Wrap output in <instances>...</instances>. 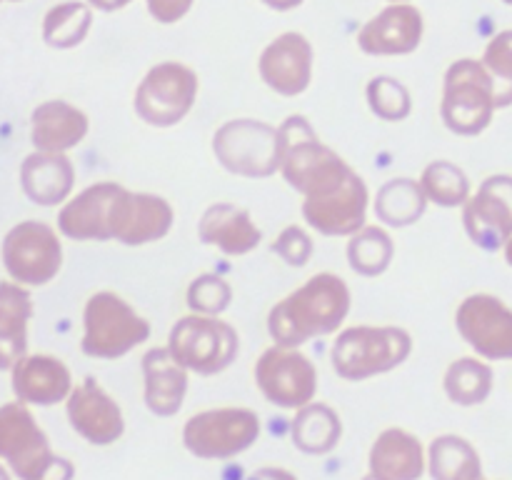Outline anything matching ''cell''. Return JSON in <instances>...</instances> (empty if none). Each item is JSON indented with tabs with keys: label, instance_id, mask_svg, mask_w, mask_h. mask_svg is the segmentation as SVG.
Instances as JSON below:
<instances>
[{
	"label": "cell",
	"instance_id": "d4e9b609",
	"mask_svg": "<svg viewBox=\"0 0 512 480\" xmlns=\"http://www.w3.org/2000/svg\"><path fill=\"white\" fill-rule=\"evenodd\" d=\"M20 188L40 208L63 205L75 190V165L65 153L33 150L20 163Z\"/></svg>",
	"mask_w": 512,
	"mask_h": 480
},
{
	"label": "cell",
	"instance_id": "ac0fdd59",
	"mask_svg": "<svg viewBox=\"0 0 512 480\" xmlns=\"http://www.w3.org/2000/svg\"><path fill=\"white\" fill-rule=\"evenodd\" d=\"M313 60L315 53L310 40L303 33L288 30V33L270 40L263 53H260V80L283 98L303 95L310 88V80H313Z\"/></svg>",
	"mask_w": 512,
	"mask_h": 480
},
{
	"label": "cell",
	"instance_id": "9a60e30c",
	"mask_svg": "<svg viewBox=\"0 0 512 480\" xmlns=\"http://www.w3.org/2000/svg\"><path fill=\"white\" fill-rule=\"evenodd\" d=\"M455 328L478 358L512 360V308L498 295H468L455 310Z\"/></svg>",
	"mask_w": 512,
	"mask_h": 480
},
{
	"label": "cell",
	"instance_id": "44dd1931",
	"mask_svg": "<svg viewBox=\"0 0 512 480\" xmlns=\"http://www.w3.org/2000/svg\"><path fill=\"white\" fill-rule=\"evenodd\" d=\"M8 373L15 400L28 408L65 403L75 385L68 365L50 353H25Z\"/></svg>",
	"mask_w": 512,
	"mask_h": 480
},
{
	"label": "cell",
	"instance_id": "7c38bea8",
	"mask_svg": "<svg viewBox=\"0 0 512 480\" xmlns=\"http://www.w3.org/2000/svg\"><path fill=\"white\" fill-rule=\"evenodd\" d=\"M255 385L270 405L300 410L318 395V368L300 348L270 345L253 368Z\"/></svg>",
	"mask_w": 512,
	"mask_h": 480
},
{
	"label": "cell",
	"instance_id": "d6986e66",
	"mask_svg": "<svg viewBox=\"0 0 512 480\" xmlns=\"http://www.w3.org/2000/svg\"><path fill=\"white\" fill-rule=\"evenodd\" d=\"M425 18L413 3H390L358 30V48L375 58L410 55L420 48Z\"/></svg>",
	"mask_w": 512,
	"mask_h": 480
},
{
	"label": "cell",
	"instance_id": "cb8c5ba5",
	"mask_svg": "<svg viewBox=\"0 0 512 480\" xmlns=\"http://www.w3.org/2000/svg\"><path fill=\"white\" fill-rule=\"evenodd\" d=\"M143 400L145 408L158 418H173L180 413L188 395L190 373L168 353L165 345L150 348L143 355Z\"/></svg>",
	"mask_w": 512,
	"mask_h": 480
},
{
	"label": "cell",
	"instance_id": "ba28073f",
	"mask_svg": "<svg viewBox=\"0 0 512 480\" xmlns=\"http://www.w3.org/2000/svg\"><path fill=\"white\" fill-rule=\"evenodd\" d=\"M0 260L8 280L23 288H43L63 270V240L53 225L43 220H20L5 233Z\"/></svg>",
	"mask_w": 512,
	"mask_h": 480
},
{
	"label": "cell",
	"instance_id": "9c48e42d",
	"mask_svg": "<svg viewBox=\"0 0 512 480\" xmlns=\"http://www.w3.org/2000/svg\"><path fill=\"white\" fill-rule=\"evenodd\" d=\"M260 415L243 405L208 408L183 425V445L200 460H230L253 448L260 438Z\"/></svg>",
	"mask_w": 512,
	"mask_h": 480
},
{
	"label": "cell",
	"instance_id": "4dcf8cb0",
	"mask_svg": "<svg viewBox=\"0 0 512 480\" xmlns=\"http://www.w3.org/2000/svg\"><path fill=\"white\" fill-rule=\"evenodd\" d=\"M493 383V368L483 358H473V355L453 360L443 375L445 395L463 408L485 403L493 393Z\"/></svg>",
	"mask_w": 512,
	"mask_h": 480
},
{
	"label": "cell",
	"instance_id": "c3c4849f",
	"mask_svg": "<svg viewBox=\"0 0 512 480\" xmlns=\"http://www.w3.org/2000/svg\"><path fill=\"white\" fill-rule=\"evenodd\" d=\"M503 3H508V5H512V0H503Z\"/></svg>",
	"mask_w": 512,
	"mask_h": 480
},
{
	"label": "cell",
	"instance_id": "ffe728a7",
	"mask_svg": "<svg viewBox=\"0 0 512 480\" xmlns=\"http://www.w3.org/2000/svg\"><path fill=\"white\" fill-rule=\"evenodd\" d=\"M118 190L120 183L115 180H100V183L70 195L60 205L58 218H55V230L60 233V238L75 240V243H108L110 205H113Z\"/></svg>",
	"mask_w": 512,
	"mask_h": 480
},
{
	"label": "cell",
	"instance_id": "f546056e",
	"mask_svg": "<svg viewBox=\"0 0 512 480\" xmlns=\"http://www.w3.org/2000/svg\"><path fill=\"white\" fill-rule=\"evenodd\" d=\"M370 205L383 228H408L418 223L428 210L423 188L413 178H393L383 183Z\"/></svg>",
	"mask_w": 512,
	"mask_h": 480
},
{
	"label": "cell",
	"instance_id": "681fc988",
	"mask_svg": "<svg viewBox=\"0 0 512 480\" xmlns=\"http://www.w3.org/2000/svg\"><path fill=\"white\" fill-rule=\"evenodd\" d=\"M480 480H485V478H480Z\"/></svg>",
	"mask_w": 512,
	"mask_h": 480
},
{
	"label": "cell",
	"instance_id": "836d02e7",
	"mask_svg": "<svg viewBox=\"0 0 512 480\" xmlns=\"http://www.w3.org/2000/svg\"><path fill=\"white\" fill-rule=\"evenodd\" d=\"M428 203L440 205V208H463L465 200L470 198V178L460 165L450 160H433L425 165L418 178Z\"/></svg>",
	"mask_w": 512,
	"mask_h": 480
},
{
	"label": "cell",
	"instance_id": "f6af8a7d",
	"mask_svg": "<svg viewBox=\"0 0 512 480\" xmlns=\"http://www.w3.org/2000/svg\"><path fill=\"white\" fill-rule=\"evenodd\" d=\"M363 480H380V478H375V475H370V473H368V475H365Z\"/></svg>",
	"mask_w": 512,
	"mask_h": 480
},
{
	"label": "cell",
	"instance_id": "e575fe53",
	"mask_svg": "<svg viewBox=\"0 0 512 480\" xmlns=\"http://www.w3.org/2000/svg\"><path fill=\"white\" fill-rule=\"evenodd\" d=\"M365 100L375 118L385 123H400L413 113V95L408 85L400 83L393 75H375L365 88Z\"/></svg>",
	"mask_w": 512,
	"mask_h": 480
},
{
	"label": "cell",
	"instance_id": "f35d334b",
	"mask_svg": "<svg viewBox=\"0 0 512 480\" xmlns=\"http://www.w3.org/2000/svg\"><path fill=\"white\" fill-rule=\"evenodd\" d=\"M145 5H148V13L155 23L173 25L180 23L193 10L195 0H145Z\"/></svg>",
	"mask_w": 512,
	"mask_h": 480
},
{
	"label": "cell",
	"instance_id": "7dc6e473",
	"mask_svg": "<svg viewBox=\"0 0 512 480\" xmlns=\"http://www.w3.org/2000/svg\"><path fill=\"white\" fill-rule=\"evenodd\" d=\"M10 3H23V0H10Z\"/></svg>",
	"mask_w": 512,
	"mask_h": 480
},
{
	"label": "cell",
	"instance_id": "3957f363",
	"mask_svg": "<svg viewBox=\"0 0 512 480\" xmlns=\"http://www.w3.org/2000/svg\"><path fill=\"white\" fill-rule=\"evenodd\" d=\"M0 463L18 480H73L75 465L53 453L50 440L28 405H0Z\"/></svg>",
	"mask_w": 512,
	"mask_h": 480
},
{
	"label": "cell",
	"instance_id": "2e32d148",
	"mask_svg": "<svg viewBox=\"0 0 512 480\" xmlns=\"http://www.w3.org/2000/svg\"><path fill=\"white\" fill-rule=\"evenodd\" d=\"M463 228L483 250H503L512 238V175H490L463 205Z\"/></svg>",
	"mask_w": 512,
	"mask_h": 480
},
{
	"label": "cell",
	"instance_id": "8992f818",
	"mask_svg": "<svg viewBox=\"0 0 512 480\" xmlns=\"http://www.w3.org/2000/svg\"><path fill=\"white\" fill-rule=\"evenodd\" d=\"M168 353L195 375H218L240 355V335L228 320L188 313L168 333Z\"/></svg>",
	"mask_w": 512,
	"mask_h": 480
},
{
	"label": "cell",
	"instance_id": "ee69618b",
	"mask_svg": "<svg viewBox=\"0 0 512 480\" xmlns=\"http://www.w3.org/2000/svg\"><path fill=\"white\" fill-rule=\"evenodd\" d=\"M0 480H13V475H10V470L3 463H0Z\"/></svg>",
	"mask_w": 512,
	"mask_h": 480
},
{
	"label": "cell",
	"instance_id": "30bf717a",
	"mask_svg": "<svg viewBox=\"0 0 512 480\" xmlns=\"http://www.w3.org/2000/svg\"><path fill=\"white\" fill-rule=\"evenodd\" d=\"M215 160L240 178L263 180L280 170L278 128L258 118H233L213 135Z\"/></svg>",
	"mask_w": 512,
	"mask_h": 480
},
{
	"label": "cell",
	"instance_id": "e0dca14e",
	"mask_svg": "<svg viewBox=\"0 0 512 480\" xmlns=\"http://www.w3.org/2000/svg\"><path fill=\"white\" fill-rule=\"evenodd\" d=\"M65 415H68L70 428L85 443L98 445V448L118 443L125 433L123 408L93 375L73 385L65 398Z\"/></svg>",
	"mask_w": 512,
	"mask_h": 480
},
{
	"label": "cell",
	"instance_id": "b9f144b4",
	"mask_svg": "<svg viewBox=\"0 0 512 480\" xmlns=\"http://www.w3.org/2000/svg\"><path fill=\"white\" fill-rule=\"evenodd\" d=\"M263 5H268L270 10H278V13H288V10L300 8L305 0H260Z\"/></svg>",
	"mask_w": 512,
	"mask_h": 480
},
{
	"label": "cell",
	"instance_id": "83f0119b",
	"mask_svg": "<svg viewBox=\"0 0 512 480\" xmlns=\"http://www.w3.org/2000/svg\"><path fill=\"white\" fill-rule=\"evenodd\" d=\"M290 438L293 445L305 455H328L330 450L338 448L343 438V420L338 410L330 408L328 403L303 405L295 410V418L290 423Z\"/></svg>",
	"mask_w": 512,
	"mask_h": 480
},
{
	"label": "cell",
	"instance_id": "52a82bcc",
	"mask_svg": "<svg viewBox=\"0 0 512 480\" xmlns=\"http://www.w3.org/2000/svg\"><path fill=\"white\" fill-rule=\"evenodd\" d=\"M498 110L495 83L480 60L460 58L445 70L440 118L445 128L463 138L480 135Z\"/></svg>",
	"mask_w": 512,
	"mask_h": 480
},
{
	"label": "cell",
	"instance_id": "74e56055",
	"mask_svg": "<svg viewBox=\"0 0 512 480\" xmlns=\"http://www.w3.org/2000/svg\"><path fill=\"white\" fill-rule=\"evenodd\" d=\"M270 250H273L285 265H290V268H305L315 253V243L313 235H310L303 225H285V228L275 235Z\"/></svg>",
	"mask_w": 512,
	"mask_h": 480
},
{
	"label": "cell",
	"instance_id": "f1b7e54d",
	"mask_svg": "<svg viewBox=\"0 0 512 480\" xmlns=\"http://www.w3.org/2000/svg\"><path fill=\"white\" fill-rule=\"evenodd\" d=\"M425 470L433 480H480L483 463L480 453L463 435L445 433L425 450Z\"/></svg>",
	"mask_w": 512,
	"mask_h": 480
},
{
	"label": "cell",
	"instance_id": "d6a6232c",
	"mask_svg": "<svg viewBox=\"0 0 512 480\" xmlns=\"http://www.w3.org/2000/svg\"><path fill=\"white\" fill-rule=\"evenodd\" d=\"M93 28V8L85 0L53 5L43 18V40L55 50L78 48Z\"/></svg>",
	"mask_w": 512,
	"mask_h": 480
},
{
	"label": "cell",
	"instance_id": "d590c367",
	"mask_svg": "<svg viewBox=\"0 0 512 480\" xmlns=\"http://www.w3.org/2000/svg\"><path fill=\"white\" fill-rule=\"evenodd\" d=\"M185 303H188L190 313L220 318L230 308V303H233V285L218 273H203L195 280H190Z\"/></svg>",
	"mask_w": 512,
	"mask_h": 480
},
{
	"label": "cell",
	"instance_id": "1f68e13d",
	"mask_svg": "<svg viewBox=\"0 0 512 480\" xmlns=\"http://www.w3.org/2000/svg\"><path fill=\"white\" fill-rule=\"evenodd\" d=\"M348 265L360 278H378L395 258V240L383 225H363L348 238Z\"/></svg>",
	"mask_w": 512,
	"mask_h": 480
},
{
	"label": "cell",
	"instance_id": "4fadbf2b",
	"mask_svg": "<svg viewBox=\"0 0 512 480\" xmlns=\"http://www.w3.org/2000/svg\"><path fill=\"white\" fill-rule=\"evenodd\" d=\"M370 188L363 175L350 170L335 188L303 198V218L308 228L328 238H350L368 225Z\"/></svg>",
	"mask_w": 512,
	"mask_h": 480
},
{
	"label": "cell",
	"instance_id": "7a4b0ae2",
	"mask_svg": "<svg viewBox=\"0 0 512 480\" xmlns=\"http://www.w3.org/2000/svg\"><path fill=\"white\" fill-rule=\"evenodd\" d=\"M280 170L285 183L303 198L335 188L350 173L348 160L320 140L305 115H288L278 125Z\"/></svg>",
	"mask_w": 512,
	"mask_h": 480
},
{
	"label": "cell",
	"instance_id": "7bdbcfd3",
	"mask_svg": "<svg viewBox=\"0 0 512 480\" xmlns=\"http://www.w3.org/2000/svg\"><path fill=\"white\" fill-rule=\"evenodd\" d=\"M503 250H505V260H508V265H512V238L503 245Z\"/></svg>",
	"mask_w": 512,
	"mask_h": 480
},
{
	"label": "cell",
	"instance_id": "5b68a950",
	"mask_svg": "<svg viewBox=\"0 0 512 480\" xmlns=\"http://www.w3.org/2000/svg\"><path fill=\"white\" fill-rule=\"evenodd\" d=\"M150 338V323L123 295L98 290L85 300L80 350L95 360H118Z\"/></svg>",
	"mask_w": 512,
	"mask_h": 480
},
{
	"label": "cell",
	"instance_id": "5bb4252c",
	"mask_svg": "<svg viewBox=\"0 0 512 480\" xmlns=\"http://www.w3.org/2000/svg\"><path fill=\"white\" fill-rule=\"evenodd\" d=\"M175 210L163 195L120 185L110 205V240L128 248L158 243L173 230Z\"/></svg>",
	"mask_w": 512,
	"mask_h": 480
},
{
	"label": "cell",
	"instance_id": "60d3db41",
	"mask_svg": "<svg viewBox=\"0 0 512 480\" xmlns=\"http://www.w3.org/2000/svg\"><path fill=\"white\" fill-rule=\"evenodd\" d=\"M85 3L95 10H103V13H115V10L128 8L133 0H85Z\"/></svg>",
	"mask_w": 512,
	"mask_h": 480
},
{
	"label": "cell",
	"instance_id": "8d00e7d4",
	"mask_svg": "<svg viewBox=\"0 0 512 480\" xmlns=\"http://www.w3.org/2000/svg\"><path fill=\"white\" fill-rule=\"evenodd\" d=\"M480 63L495 83V105H512V30H503L485 45Z\"/></svg>",
	"mask_w": 512,
	"mask_h": 480
},
{
	"label": "cell",
	"instance_id": "4316f807",
	"mask_svg": "<svg viewBox=\"0 0 512 480\" xmlns=\"http://www.w3.org/2000/svg\"><path fill=\"white\" fill-rule=\"evenodd\" d=\"M33 310L28 288L13 280H0V370H10L28 353Z\"/></svg>",
	"mask_w": 512,
	"mask_h": 480
},
{
	"label": "cell",
	"instance_id": "7402d4cb",
	"mask_svg": "<svg viewBox=\"0 0 512 480\" xmlns=\"http://www.w3.org/2000/svg\"><path fill=\"white\" fill-rule=\"evenodd\" d=\"M90 133L85 110L68 100H45L30 113V143L40 153H65L78 148Z\"/></svg>",
	"mask_w": 512,
	"mask_h": 480
},
{
	"label": "cell",
	"instance_id": "bcb514c9",
	"mask_svg": "<svg viewBox=\"0 0 512 480\" xmlns=\"http://www.w3.org/2000/svg\"><path fill=\"white\" fill-rule=\"evenodd\" d=\"M390 3H410V0H390Z\"/></svg>",
	"mask_w": 512,
	"mask_h": 480
},
{
	"label": "cell",
	"instance_id": "277c9868",
	"mask_svg": "<svg viewBox=\"0 0 512 480\" xmlns=\"http://www.w3.org/2000/svg\"><path fill=\"white\" fill-rule=\"evenodd\" d=\"M413 353V335L400 325H350L330 345V365L348 383L400 368Z\"/></svg>",
	"mask_w": 512,
	"mask_h": 480
},
{
	"label": "cell",
	"instance_id": "8fae6325",
	"mask_svg": "<svg viewBox=\"0 0 512 480\" xmlns=\"http://www.w3.org/2000/svg\"><path fill=\"white\" fill-rule=\"evenodd\" d=\"M198 93V73L178 60H165L143 75L135 88L133 110L150 128H173L188 118Z\"/></svg>",
	"mask_w": 512,
	"mask_h": 480
},
{
	"label": "cell",
	"instance_id": "484cf974",
	"mask_svg": "<svg viewBox=\"0 0 512 480\" xmlns=\"http://www.w3.org/2000/svg\"><path fill=\"white\" fill-rule=\"evenodd\" d=\"M368 473L380 480H420L425 475V448L405 428H385L368 453Z\"/></svg>",
	"mask_w": 512,
	"mask_h": 480
},
{
	"label": "cell",
	"instance_id": "6da1fadb",
	"mask_svg": "<svg viewBox=\"0 0 512 480\" xmlns=\"http://www.w3.org/2000/svg\"><path fill=\"white\" fill-rule=\"evenodd\" d=\"M353 305L350 285L335 273H315L270 308L268 335L273 345L300 348L320 335L343 328Z\"/></svg>",
	"mask_w": 512,
	"mask_h": 480
},
{
	"label": "cell",
	"instance_id": "ab89813d",
	"mask_svg": "<svg viewBox=\"0 0 512 480\" xmlns=\"http://www.w3.org/2000/svg\"><path fill=\"white\" fill-rule=\"evenodd\" d=\"M248 480H298V475L285 468H258Z\"/></svg>",
	"mask_w": 512,
	"mask_h": 480
},
{
	"label": "cell",
	"instance_id": "603a6c76",
	"mask_svg": "<svg viewBox=\"0 0 512 480\" xmlns=\"http://www.w3.org/2000/svg\"><path fill=\"white\" fill-rule=\"evenodd\" d=\"M198 238L208 248L220 250L230 258L253 253L263 240V230L253 215L235 203H213L198 220Z\"/></svg>",
	"mask_w": 512,
	"mask_h": 480
}]
</instances>
